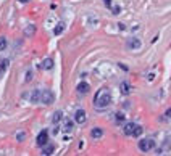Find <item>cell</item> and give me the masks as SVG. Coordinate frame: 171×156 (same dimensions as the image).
<instances>
[{
	"label": "cell",
	"instance_id": "277c9868",
	"mask_svg": "<svg viewBox=\"0 0 171 156\" xmlns=\"http://www.w3.org/2000/svg\"><path fill=\"white\" fill-rule=\"evenodd\" d=\"M37 146H44L45 143H49V130H40V134L36 139Z\"/></svg>",
	"mask_w": 171,
	"mask_h": 156
},
{
	"label": "cell",
	"instance_id": "7402d4cb",
	"mask_svg": "<svg viewBox=\"0 0 171 156\" xmlns=\"http://www.w3.org/2000/svg\"><path fill=\"white\" fill-rule=\"evenodd\" d=\"M8 64H10V61H8V60H2V61H0V66H2V69H3V71H5V69L8 68Z\"/></svg>",
	"mask_w": 171,
	"mask_h": 156
},
{
	"label": "cell",
	"instance_id": "7c38bea8",
	"mask_svg": "<svg viewBox=\"0 0 171 156\" xmlns=\"http://www.w3.org/2000/svg\"><path fill=\"white\" fill-rule=\"evenodd\" d=\"M102 135H103V130L100 129V127H94V129L91 130V137L92 139H102Z\"/></svg>",
	"mask_w": 171,
	"mask_h": 156
},
{
	"label": "cell",
	"instance_id": "9c48e42d",
	"mask_svg": "<svg viewBox=\"0 0 171 156\" xmlns=\"http://www.w3.org/2000/svg\"><path fill=\"white\" fill-rule=\"evenodd\" d=\"M40 92L42 90H39V89H36V90H32L31 92V95H29V101L31 103H40Z\"/></svg>",
	"mask_w": 171,
	"mask_h": 156
},
{
	"label": "cell",
	"instance_id": "cb8c5ba5",
	"mask_svg": "<svg viewBox=\"0 0 171 156\" xmlns=\"http://www.w3.org/2000/svg\"><path fill=\"white\" fill-rule=\"evenodd\" d=\"M165 116L168 117V119H171V108H168V110L165 111Z\"/></svg>",
	"mask_w": 171,
	"mask_h": 156
},
{
	"label": "cell",
	"instance_id": "5bb4252c",
	"mask_svg": "<svg viewBox=\"0 0 171 156\" xmlns=\"http://www.w3.org/2000/svg\"><path fill=\"white\" fill-rule=\"evenodd\" d=\"M73 127H74L73 121H71V119H65V124H63V130L65 132H71V130H73Z\"/></svg>",
	"mask_w": 171,
	"mask_h": 156
},
{
	"label": "cell",
	"instance_id": "4316f807",
	"mask_svg": "<svg viewBox=\"0 0 171 156\" xmlns=\"http://www.w3.org/2000/svg\"><path fill=\"white\" fill-rule=\"evenodd\" d=\"M166 140H168V142H166V145H168V146H171V134L168 135V139H166Z\"/></svg>",
	"mask_w": 171,
	"mask_h": 156
},
{
	"label": "cell",
	"instance_id": "8992f818",
	"mask_svg": "<svg viewBox=\"0 0 171 156\" xmlns=\"http://www.w3.org/2000/svg\"><path fill=\"white\" fill-rule=\"evenodd\" d=\"M87 121V114H86L84 110H76L74 113V122H78V124H84V122Z\"/></svg>",
	"mask_w": 171,
	"mask_h": 156
},
{
	"label": "cell",
	"instance_id": "5b68a950",
	"mask_svg": "<svg viewBox=\"0 0 171 156\" xmlns=\"http://www.w3.org/2000/svg\"><path fill=\"white\" fill-rule=\"evenodd\" d=\"M140 45H142V42L137 39V37H129V39H127V42H126V47H127L129 50H139Z\"/></svg>",
	"mask_w": 171,
	"mask_h": 156
},
{
	"label": "cell",
	"instance_id": "d6986e66",
	"mask_svg": "<svg viewBox=\"0 0 171 156\" xmlns=\"http://www.w3.org/2000/svg\"><path fill=\"white\" fill-rule=\"evenodd\" d=\"M7 45H8L7 37H0V51H2V50H5V48H7Z\"/></svg>",
	"mask_w": 171,
	"mask_h": 156
},
{
	"label": "cell",
	"instance_id": "52a82bcc",
	"mask_svg": "<svg viewBox=\"0 0 171 156\" xmlns=\"http://www.w3.org/2000/svg\"><path fill=\"white\" fill-rule=\"evenodd\" d=\"M120 92L123 93V95H129V93L132 92V87H131V84L127 82V81H123L120 84Z\"/></svg>",
	"mask_w": 171,
	"mask_h": 156
},
{
	"label": "cell",
	"instance_id": "f1b7e54d",
	"mask_svg": "<svg viewBox=\"0 0 171 156\" xmlns=\"http://www.w3.org/2000/svg\"><path fill=\"white\" fill-rule=\"evenodd\" d=\"M2 73H3V69H2V66H0V76H2Z\"/></svg>",
	"mask_w": 171,
	"mask_h": 156
},
{
	"label": "cell",
	"instance_id": "484cf974",
	"mask_svg": "<svg viewBox=\"0 0 171 156\" xmlns=\"http://www.w3.org/2000/svg\"><path fill=\"white\" fill-rule=\"evenodd\" d=\"M103 3H105L107 7H111V0H103Z\"/></svg>",
	"mask_w": 171,
	"mask_h": 156
},
{
	"label": "cell",
	"instance_id": "d4e9b609",
	"mask_svg": "<svg viewBox=\"0 0 171 156\" xmlns=\"http://www.w3.org/2000/svg\"><path fill=\"white\" fill-rule=\"evenodd\" d=\"M118 13H120V7H115L113 8V15H118Z\"/></svg>",
	"mask_w": 171,
	"mask_h": 156
},
{
	"label": "cell",
	"instance_id": "6da1fadb",
	"mask_svg": "<svg viewBox=\"0 0 171 156\" xmlns=\"http://www.w3.org/2000/svg\"><path fill=\"white\" fill-rule=\"evenodd\" d=\"M113 101V97H111V90L107 87H102L100 90H97L95 97H94V106L97 110H103V108L110 106Z\"/></svg>",
	"mask_w": 171,
	"mask_h": 156
},
{
	"label": "cell",
	"instance_id": "603a6c76",
	"mask_svg": "<svg viewBox=\"0 0 171 156\" xmlns=\"http://www.w3.org/2000/svg\"><path fill=\"white\" fill-rule=\"evenodd\" d=\"M31 79H32V71H27L26 73V82H29Z\"/></svg>",
	"mask_w": 171,
	"mask_h": 156
},
{
	"label": "cell",
	"instance_id": "ffe728a7",
	"mask_svg": "<svg viewBox=\"0 0 171 156\" xmlns=\"http://www.w3.org/2000/svg\"><path fill=\"white\" fill-rule=\"evenodd\" d=\"M34 32H36V27H34V26H32V24H29V26H27V27H26V31H24V34H26V36H32V34H34Z\"/></svg>",
	"mask_w": 171,
	"mask_h": 156
},
{
	"label": "cell",
	"instance_id": "4fadbf2b",
	"mask_svg": "<svg viewBox=\"0 0 171 156\" xmlns=\"http://www.w3.org/2000/svg\"><path fill=\"white\" fill-rule=\"evenodd\" d=\"M61 119H63V113H61V111H55L53 116H52V122H53V124H58Z\"/></svg>",
	"mask_w": 171,
	"mask_h": 156
},
{
	"label": "cell",
	"instance_id": "e0dca14e",
	"mask_svg": "<svg viewBox=\"0 0 171 156\" xmlns=\"http://www.w3.org/2000/svg\"><path fill=\"white\" fill-rule=\"evenodd\" d=\"M115 119H116V122H123L126 119V114L121 113V111H118V113H115Z\"/></svg>",
	"mask_w": 171,
	"mask_h": 156
},
{
	"label": "cell",
	"instance_id": "44dd1931",
	"mask_svg": "<svg viewBox=\"0 0 171 156\" xmlns=\"http://www.w3.org/2000/svg\"><path fill=\"white\" fill-rule=\"evenodd\" d=\"M24 139H26V132H18V134H16V140L18 142H24Z\"/></svg>",
	"mask_w": 171,
	"mask_h": 156
},
{
	"label": "cell",
	"instance_id": "8fae6325",
	"mask_svg": "<svg viewBox=\"0 0 171 156\" xmlns=\"http://www.w3.org/2000/svg\"><path fill=\"white\" fill-rule=\"evenodd\" d=\"M40 148H42V154H44V156H50L52 153H53V150H55V146L53 145H44V146H40Z\"/></svg>",
	"mask_w": 171,
	"mask_h": 156
},
{
	"label": "cell",
	"instance_id": "ac0fdd59",
	"mask_svg": "<svg viewBox=\"0 0 171 156\" xmlns=\"http://www.w3.org/2000/svg\"><path fill=\"white\" fill-rule=\"evenodd\" d=\"M142 132H144V129H142V126H139V124H137L136 130L132 132V137H140V135H142Z\"/></svg>",
	"mask_w": 171,
	"mask_h": 156
},
{
	"label": "cell",
	"instance_id": "30bf717a",
	"mask_svg": "<svg viewBox=\"0 0 171 156\" xmlns=\"http://www.w3.org/2000/svg\"><path fill=\"white\" fill-rule=\"evenodd\" d=\"M137 124H134V122H127V124H124V127H123V132H124V135H131L132 137V132L136 130Z\"/></svg>",
	"mask_w": 171,
	"mask_h": 156
},
{
	"label": "cell",
	"instance_id": "83f0119b",
	"mask_svg": "<svg viewBox=\"0 0 171 156\" xmlns=\"http://www.w3.org/2000/svg\"><path fill=\"white\" fill-rule=\"evenodd\" d=\"M118 27H120V29H121V31H124V29H126V26H124V24H123V23H120V24H118Z\"/></svg>",
	"mask_w": 171,
	"mask_h": 156
},
{
	"label": "cell",
	"instance_id": "f546056e",
	"mask_svg": "<svg viewBox=\"0 0 171 156\" xmlns=\"http://www.w3.org/2000/svg\"><path fill=\"white\" fill-rule=\"evenodd\" d=\"M20 2H27V0H20Z\"/></svg>",
	"mask_w": 171,
	"mask_h": 156
},
{
	"label": "cell",
	"instance_id": "2e32d148",
	"mask_svg": "<svg viewBox=\"0 0 171 156\" xmlns=\"http://www.w3.org/2000/svg\"><path fill=\"white\" fill-rule=\"evenodd\" d=\"M63 31H65V23H58V24L55 26V29H53V34L55 36H60Z\"/></svg>",
	"mask_w": 171,
	"mask_h": 156
},
{
	"label": "cell",
	"instance_id": "3957f363",
	"mask_svg": "<svg viewBox=\"0 0 171 156\" xmlns=\"http://www.w3.org/2000/svg\"><path fill=\"white\" fill-rule=\"evenodd\" d=\"M155 148V140L153 139H144V140H139V150L147 153V151L153 150Z\"/></svg>",
	"mask_w": 171,
	"mask_h": 156
},
{
	"label": "cell",
	"instance_id": "ba28073f",
	"mask_svg": "<svg viewBox=\"0 0 171 156\" xmlns=\"http://www.w3.org/2000/svg\"><path fill=\"white\" fill-rule=\"evenodd\" d=\"M76 90H78V93H81V95H86V93L91 90V86H89L87 82H79L78 87H76Z\"/></svg>",
	"mask_w": 171,
	"mask_h": 156
},
{
	"label": "cell",
	"instance_id": "7a4b0ae2",
	"mask_svg": "<svg viewBox=\"0 0 171 156\" xmlns=\"http://www.w3.org/2000/svg\"><path fill=\"white\" fill-rule=\"evenodd\" d=\"M53 101H55V95L52 90L45 89V90L40 92V103H44V105H52Z\"/></svg>",
	"mask_w": 171,
	"mask_h": 156
},
{
	"label": "cell",
	"instance_id": "9a60e30c",
	"mask_svg": "<svg viewBox=\"0 0 171 156\" xmlns=\"http://www.w3.org/2000/svg\"><path fill=\"white\" fill-rule=\"evenodd\" d=\"M42 68H44V69H52V68H53V60H52V58H45L44 61H42Z\"/></svg>",
	"mask_w": 171,
	"mask_h": 156
}]
</instances>
